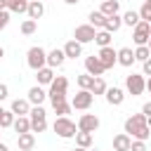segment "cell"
<instances>
[{
  "label": "cell",
  "instance_id": "ee69618b",
  "mask_svg": "<svg viewBox=\"0 0 151 151\" xmlns=\"http://www.w3.org/2000/svg\"><path fill=\"white\" fill-rule=\"evenodd\" d=\"M0 151H9V149H7V144H2V142H0Z\"/></svg>",
  "mask_w": 151,
  "mask_h": 151
},
{
  "label": "cell",
  "instance_id": "f907efd6",
  "mask_svg": "<svg viewBox=\"0 0 151 151\" xmlns=\"http://www.w3.org/2000/svg\"><path fill=\"white\" fill-rule=\"evenodd\" d=\"M146 45H149V50H151V38H149V42H146Z\"/></svg>",
  "mask_w": 151,
  "mask_h": 151
},
{
  "label": "cell",
  "instance_id": "ab89813d",
  "mask_svg": "<svg viewBox=\"0 0 151 151\" xmlns=\"http://www.w3.org/2000/svg\"><path fill=\"white\" fill-rule=\"evenodd\" d=\"M7 24H9V12L5 9V12H0V31H2Z\"/></svg>",
  "mask_w": 151,
  "mask_h": 151
},
{
  "label": "cell",
  "instance_id": "816d5d0a",
  "mask_svg": "<svg viewBox=\"0 0 151 151\" xmlns=\"http://www.w3.org/2000/svg\"><path fill=\"white\" fill-rule=\"evenodd\" d=\"M149 26H151V21H149Z\"/></svg>",
  "mask_w": 151,
  "mask_h": 151
},
{
  "label": "cell",
  "instance_id": "1f68e13d",
  "mask_svg": "<svg viewBox=\"0 0 151 151\" xmlns=\"http://www.w3.org/2000/svg\"><path fill=\"white\" fill-rule=\"evenodd\" d=\"M106 90H109V87H106L104 78H94V80H92V87H90V92H92L94 97H97V94H104Z\"/></svg>",
  "mask_w": 151,
  "mask_h": 151
},
{
  "label": "cell",
  "instance_id": "60d3db41",
  "mask_svg": "<svg viewBox=\"0 0 151 151\" xmlns=\"http://www.w3.org/2000/svg\"><path fill=\"white\" fill-rule=\"evenodd\" d=\"M7 97H9V87H7L5 83H0V101H2V99H7Z\"/></svg>",
  "mask_w": 151,
  "mask_h": 151
},
{
  "label": "cell",
  "instance_id": "c3c4849f",
  "mask_svg": "<svg viewBox=\"0 0 151 151\" xmlns=\"http://www.w3.org/2000/svg\"><path fill=\"white\" fill-rule=\"evenodd\" d=\"M2 57H5V50H2V47H0V59H2Z\"/></svg>",
  "mask_w": 151,
  "mask_h": 151
},
{
  "label": "cell",
  "instance_id": "cb8c5ba5",
  "mask_svg": "<svg viewBox=\"0 0 151 151\" xmlns=\"http://www.w3.org/2000/svg\"><path fill=\"white\" fill-rule=\"evenodd\" d=\"M9 111H12L14 116H28V111H31V104H28V99H14Z\"/></svg>",
  "mask_w": 151,
  "mask_h": 151
},
{
  "label": "cell",
  "instance_id": "bcb514c9",
  "mask_svg": "<svg viewBox=\"0 0 151 151\" xmlns=\"http://www.w3.org/2000/svg\"><path fill=\"white\" fill-rule=\"evenodd\" d=\"M146 90H149V94H151V78L146 80Z\"/></svg>",
  "mask_w": 151,
  "mask_h": 151
},
{
  "label": "cell",
  "instance_id": "8d00e7d4",
  "mask_svg": "<svg viewBox=\"0 0 151 151\" xmlns=\"http://www.w3.org/2000/svg\"><path fill=\"white\" fill-rule=\"evenodd\" d=\"M92 80H94V78H92L90 73H83V76H78V87H80V90H90V87H92Z\"/></svg>",
  "mask_w": 151,
  "mask_h": 151
},
{
  "label": "cell",
  "instance_id": "5bb4252c",
  "mask_svg": "<svg viewBox=\"0 0 151 151\" xmlns=\"http://www.w3.org/2000/svg\"><path fill=\"white\" fill-rule=\"evenodd\" d=\"M104 97H106V101H109L111 106H120V104L125 101V92H123L120 87H109V90L104 92Z\"/></svg>",
  "mask_w": 151,
  "mask_h": 151
},
{
  "label": "cell",
  "instance_id": "f6af8a7d",
  "mask_svg": "<svg viewBox=\"0 0 151 151\" xmlns=\"http://www.w3.org/2000/svg\"><path fill=\"white\" fill-rule=\"evenodd\" d=\"M66 5H76V2H80V0H64Z\"/></svg>",
  "mask_w": 151,
  "mask_h": 151
},
{
  "label": "cell",
  "instance_id": "484cf974",
  "mask_svg": "<svg viewBox=\"0 0 151 151\" xmlns=\"http://www.w3.org/2000/svg\"><path fill=\"white\" fill-rule=\"evenodd\" d=\"M26 9H28V0H7V12L26 14Z\"/></svg>",
  "mask_w": 151,
  "mask_h": 151
},
{
  "label": "cell",
  "instance_id": "ac0fdd59",
  "mask_svg": "<svg viewBox=\"0 0 151 151\" xmlns=\"http://www.w3.org/2000/svg\"><path fill=\"white\" fill-rule=\"evenodd\" d=\"M26 14H28V19L38 21V19L45 14V5H42V0H33V2H28V9H26Z\"/></svg>",
  "mask_w": 151,
  "mask_h": 151
},
{
  "label": "cell",
  "instance_id": "e575fe53",
  "mask_svg": "<svg viewBox=\"0 0 151 151\" xmlns=\"http://www.w3.org/2000/svg\"><path fill=\"white\" fill-rule=\"evenodd\" d=\"M52 109H54V113H57V116H68V113H71V104H68V101L52 104Z\"/></svg>",
  "mask_w": 151,
  "mask_h": 151
},
{
  "label": "cell",
  "instance_id": "f546056e",
  "mask_svg": "<svg viewBox=\"0 0 151 151\" xmlns=\"http://www.w3.org/2000/svg\"><path fill=\"white\" fill-rule=\"evenodd\" d=\"M94 42H97L99 47H111V33H106L104 28H101V31H97V35H94Z\"/></svg>",
  "mask_w": 151,
  "mask_h": 151
},
{
  "label": "cell",
  "instance_id": "ffe728a7",
  "mask_svg": "<svg viewBox=\"0 0 151 151\" xmlns=\"http://www.w3.org/2000/svg\"><path fill=\"white\" fill-rule=\"evenodd\" d=\"M17 146H19V151H31V149L35 146V137H33V132L17 134Z\"/></svg>",
  "mask_w": 151,
  "mask_h": 151
},
{
  "label": "cell",
  "instance_id": "4316f807",
  "mask_svg": "<svg viewBox=\"0 0 151 151\" xmlns=\"http://www.w3.org/2000/svg\"><path fill=\"white\" fill-rule=\"evenodd\" d=\"M87 19H90V26H92V28H97V31H101V28H104V21H106V17H104L99 9L90 12V17H87Z\"/></svg>",
  "mask_w": 151,
  "mask_h": 151
},
{
  "label": "cell",
  "instance_id": "8992f818",
  "mask_svg": "<svg viewBox=\"0 0 151 151\" xmlns=\"http://www.w3.org/2000/svg\"><path fill=\"white\" fill-rule=\"evenodd\" d=\"M125 90H127L132 97L144 94V90H146V80H144V76H142V73H130V76H125Z\"/></svg>",
  "mask_w": 151,
  "mask_h": 151
},
{
  "label": "cell",
  "instance_id": "d590c367",
  "mask_svg": "<svg viewBox=\"0 0 151 151\" xmlns=\"http://www.w3.org/2000/svg\"><path fill=\"white\" fill-rule=\"evenodd\" d=\"M139 19L142 21H151V0H144V5L139 7Z\"/></svg>",
  "mask_w": 151,
  "mask_h": 151
},
{
  "label": "cell",
  "instance_id": "d4e9b609",
  "mask_svg": "<svg viewBox=\"0 0 151 151\" xmlns=\"http://www.w3.org/2000/svg\"><path fill=\"white\" fill-rule=\"evenodd\" d=\"M118 9H120L118 0H101V7H99V12H101L104 17H113V14H118Z\"/></svg>",
  "mask_w": 151,
  "mask_h": 151
},
{
  "label": "cell",
  "instance_id": "5b68a950",
  "mask_svg": "<svg viewBox=\"0 0 151 151\" xmlns=\"http://www.w3.org/2000/svg\"><path fill=\"white\" fill-rule=\"evenodd\" d=\"M28 120H31V132H45L47 130V111L42 106H33L28 111Z\"/></svg>",
  "mask_w": 151,
  "mask_h": 151
},
{
  "label": "cell",
  "instance_id": "e0dca14e",
  "mask_svg": "<svg viewBox=\"0 0 151 151\" xmlns=\"http://www.w3.org/2000/svg\"><path fill=\"white\" fill-rule=\"evenodd\" d=\"M130 144H132V137L125 132H118L113 137V151H130Z\"/></svg>",
  "mask_w": 151,
  "mask_h": 151
},
{
  "label": "cell",
  "instance_id": "2e32d148",
  "mask_svg": "<svg viewBox=\"0 0 151 151\" xmlns=\"http://www.w3.org/2000/svg\"><path fill=\"white\" fill-rule=\"evenodd\" d=\"M45 99H47V92H45L40 85H35V87L28 90V104H33V106H42Z\"/></svg>",
  "mask_w": 151,
  "mask_h": 151
},
{
  "label": "cell",
  "instance_id": "9c48e42d",
  "mask_svg": "<svg viewBox=\"0 0 151 151\" xmlns=\"http://www.w3.org/2000/svg\"><path fill=\"white\" fill-rule=\"evenodd\" d=\"M97 35V28H92L90 24H83V26H76V33H73V40L85 45V42H92Z\"/></svg>",
  "mask_w": 151,
  "mask_h": 151
},
{
  "label": "cell",
  "instance_id": "7402d4cb",
  "mask_svg": "<svg viewBox=\"0 0 151 151\" xmlns=\"http://www.w3.org/2000/svg\"><path fill=\"white\" fill-rule=\"evenodd\" d=\"M120 26H123V17L120 14L106 17V21H104V31L106 33H116V31H120Z\"/></svg>",
  "mask_w": 151,
  "mask_h": 151
},
{
  "label": "cell",
  "instance_id": "3957f363",
  "mask_svg": "<svg viewBox=\"0 0 151 151\" xmlns=\"http://www.w3.org/2000/svg\"><path fill=\"white\" fill-rule=\"evenodd\" d=\"M66 90H68V80L64 76H54V80L50 83V90H47V97L52 104H59V101H66Z\"/></svg>",
  "mask_w": 151,
  "mask_h": 151
},
{
  "label": "cell",
  "instance_id": "f5cc1de1",
  "mask_svg": "<svg viewBox=\"0 0 151 151\" xmlns=\"http://www.w3.org/2000/svg\"><path fill=\"white\" fill-rule=\"evenodd\" d=\"M28 2H33V0H28Z\"/></svg>",
  "mask_w": 151,
  "mask_h": 151
},
{
  "label": "cell",
  "instance_id": "4fadbf2b",
  "mask_svg": "<svg viewBox=\"0 0 151 151\" xmlns=\"http://www.w3.org/2000/svg\"><path fill=\"white\" fill-rule=\"evenodd\" d=\"M116 61H118L120 66H132V64H134V50H132V47H120V50L116 52Z\"/></svg>",
  "mask_w": 151,
  "mask_h": 151
},
{
  "label": "cell",
  "instance_id": "83f0119b",
  "mask_svg": "<svg viewBox=\"0 0 151 151\" xmlns=\"http://www.w3.org/2000/svg\"><path fill=\"white\" fill-rule=\"evenodd\" d=\"M76 146L90 149L92 146V132H76Z\"/></svg>",
  "mask_w": 151,
  "mask_h": 151
},
{
  "label": "cell",
  "instance_id": "db71d44e",
  "mask_svg": "<svg viewBox=\"0 0 151 151\" xmlns=\"http://www.w3.org/2000/svg\"><path fill=\"white\" fill-rule=\"evenodd\" d=\"M0 130H2V127H0Z\"/></svg>",
  "mask_w": 151,
  "mask_h": 151
},
{
  "label": "cell",
  "instance_id": "d6a6232c",
  "mask_svg": "<svg viewBox=\"0 0 151 151\" xmlns=\"http://www.w3.org/2000/svg\"><path fill=\"white\" fill-rule=\"evenodd\" d=\"M14 118H17V116H14L12 111H5V109H2V111H0V127H12Z\"/></svg>",
  "mask_w": 151,
  "mask_h": 151
},
{
  "label": "cell",
  "instance_id": "6da1fadb",
  "mask_svg": "<svg viewBox=\"0 0 151 151\" xmlns=\"http://www.w3.org/2000/svg\"><path fill=\"white\" fill-rule=\"evenodd\" d=\"M125 134H130L132 139H139V142H146L151 137V130L146 125V116L144 113H132L127 120H125Z\"/></svg>",
  "mask_w": 151,
  "mask_h": 151
},
{
  "label": "cell",
  "instance_id": "8fae6325",
  "mask_svg": "<svg viewBox=\"0 0 151 151\" xmlns=\"http://www.w3.org/2000/svg\"><path fill=\"white\" fill-rule=\"evenodd\" d=\"M116 52H118V50H113V47H99L97 59L101 61V66H104L106 71L113 68V64H118V61H116Z\"/></svg>",
  "mask_w": 151,
  "mask_h": 151
},
{
  "label": "cell",
  "instance_id": "ba28073f",
  "mask_svg": "<svg viewBox=\"0 0 151 151\" xmlns=\"http://www.w3.org/2000/svg\"><path fill=\"white\" fill-rule=\"evenodd\" d=\"M149 38H151V26H149V21H139V24L132 28V40H134V45H137V47H139V45H146Z\"/></svg>",
  "mask_w": 151,
  "mask_h": 151
},
{
  "label": "cell",
  "instance_id": "f1b7e54d",
  "mask_svg": "<svg viewBox=\"0 0 151 151\" xmlns=\"http://www.w3.org/2000/svg\"><path fill=\"white\" fill-rule=\"evenodd\" d=\"M139 21H142V19H139V12H134V9H130V12H125V14H123V24H125V26H130V28H134Z\"/></svg>",
  "mask_w": 151,
  "mask_h": 151
},
{
  "label": "cell",
  "instance_id": "44dd1931",
  "mask_svg": "<svg viewBox=\"0 0 151 151\" xmlns=\"http://www.w3.org/2000/svg\"><path fill=\"white\" fill-rule=\"evenodd\" d=\"M12 127H14L17 134H26V132H31V120H28V116H17L14 123H12Z\"/></svg>",
  "mask_w": 151,
  "mask_h": 151
},
{
  "label": "cell",
  "instance_id": "9a60e30c",
  "mask_svg": "<svg viewBox=\"0 0 151 151\" xmlns=\"http://www.w3.org/2000/svg\"><path fill=\"white\" fill-rule=\"evenodd\" d=\"M64 61H66V54H64V50H52V52H47V66L50 68H59V66H64Z\"/></svg>",
  "mask_w": 151,
  "mask_h": 151
},
{
  "label": "cell",
  "instance_id": "b9f144b4",
  "mask_svg": "<svg viewBox=\"0 0 151 151\" xmlns=\"http://www.w3.org/2000/svg\"><path fill=\"white\" fill-rule=\"evenodd\" d=\"M142 113H144V116H151V101H146V104L142 106Z\"/></svg>",
  "mask_w": 151,
  "mask_h": 151
},
{
  "label": "cell",
  "instance_id": "836d02e7",
  "mask_svg": "<svg viewBox=\"0 0 151 151\" xmlns=\"http://www.w3.org/2000/svg\"><path fill=\"white\" fill-rule=\"evenodd\" d=\"M35 28H38V21H33V19H26V21L21 24V33H24V35H33Z\"/></svg>",
  "mask_w": 151,
  "mask_h": 151
},
{
  "label": "cell",
  "instance_id": "7bdbcfd3",
  "mask_svg": "<svg viewBox=\"0 0 151 151\" xmlns=\"http://www.w3.org/2000/svg\"><path fill=\"white\" fill-rule=\"evenodd\" d=\"M7 9V0H0V12H5Z\"/></svg>",
  "mask_w": 151,
  "mask_h": 151
},
{
  "label": "cell",
  "instance_id": "d6986e66",
  "mask_svg": "<svg viewBox=\"0 0 151 151\" xmlns=\"http://www.w3.org/2000/svg\"><path fill=\"white\" fill-rule=\"evenodd\" d=\"M61 50H64L66 59H78V57L83 54V45H80V42H76V40H68Z\"/></svg>",
  "mask_w": 151,
  "mask_h": 151
},
{
  "label": "cell",
  "instance_id": "681fc988",
  "mask_svg": "<svg viewBox=\"0 0 151 151\" xmlns=\"http://www.w3.org/2000/svg\"><path fill=\"white\" fill-rule=\"evenodd\" d=\"M73 151H87V149H80V146H76V149H73Z\"/></svg>",
  "mask_w": 151,
  "mask_h": 151
},
{
  "label": "cell",
  "instance_id": "52a82bcc",
  "mask_svg": "<svg viewBox=\"0 0 151 151\" xmlns=\"http://www.w3.org/2000/svg\"><path fill=\"white\" fill-rule=\"evenodd\" d=\"M92 101H94V94H92L90 90H78V92H76V97L71 99V109L87 111V109L92 106Z\"/></svg>",
  "mask_w": 151,
  "mask_h": 151
},
{
  "label": "cell",
  "instance_id": "74e56055",
  "mask_svg": "<svg viewBox=\"0 0 151 151\" xmlns=\"http://www.w3.org/2000/svg\"><path fill=\"white\" fill-rule=\"evenodd\" d=\"M130 151H146V142L132 139V144H130Z\"/></svg>",
  "mask_w": 151,
  "mask_h": 151
},
{
  "label": "cell",
  "instance_id": "277c9868",
  "mask_svg": "<svg viewBox=\"0 0 151 151\" xmlns=\"http://www.w3.org/2000/svg\"><path fill=\"white\" fill-rule=\"evenodd\" d=\"M26 64H28V68L40 71L42 66H47V52H45L40 45H33V47L26 52Z\"/></svg>",
  "mask_w": 151,
  "mask_h": 151
},
{
  "label": "cell",
  "instance_id": "7c38bea8",
  "mask_svg": "<svg viewBox=\"0 0 151 151\" xmlns=\"http://www.w3.org/2000/svg\"><path fill=\"white\" fill-rule=\"evenodd\" d=\"M106 68L101 66V61L94 57V54H90V57H85V73H90L92 78H101V73H104Z\"/></svg>",
  "mask_w": 151,
  "mask_h": 151
},
{
  "label": "cell",
  "instance_id": "603a6c76",
  "mask_svg": "<svg viewBox=\"0 0 151 151\" xmlns=\"http://www.w3.org/2000/svg\"><path fill=\"white\" fill-rule=\"evenodd\" d=\"M35 73H38L35 78H38V85H40V87H42V85H50V83L54 80V68H50V66H42V68L35 71Z\"/></svg>",
  "mask_w": 151,
  "mask_h": 151
},
{
  "label": "cell",
  "instance_id": "7a4b0ae2",
  "mask_svg": "<svg viewBox=\"0 0 151 151\" xmlns=\"http://www.w3.org/2000/svg\"><path fill=\"white\" fill-rule=\"evenodd\" d=\"M52 130H54V132H57V137H61V139H73V137H76V132H78L76 123H73L68 116H57V118H54V123H52Z\"/></svg>",
  "mask_w": 151,
  "mask_h": 151
},
{
  "label": "cell",
  "instance_id": "f35d334b",
  "mask_svg": "<svg viewBox=\"0 0 151 151\" xmlns=\"http://www.w3.org/2000/svg\"><path fill=\"white\" fill-rule=\"evenodd\" d=\"M142 76H149V78H151V57L142 64Z\"/></svg>",
  "mask_w": 151,
  "mask_h": 151
},
{
  "label": "cell",
  "instance_id": "7dc6e473",
  "mask_svg": "<svg viewBox=\"0 0 151 151\" xmlns=\"http://www.w3.org/2000/svg\"><path fill=\"white\" fill-rule=\"evenodd\" d=\"M146 125H149V130H151V116H146Z\"/></svg>",
  "mask_w": 151,
  "mask_h": 151
},
{
  "label": "cell",
  "instance_id": "30bf717a",
  "mask_svg": "<svg viewBox=\"0 0 151 151\" xmlns=\"http://www.w3.org/2000/svg\"><path fill=\"white\" fill-rule=\"evenodd\" d=\"M76 127H78V132H94V130L99 127V118H97L94 113H83V116L78 118Z\"/></svg>",
  "mask_w": 151,
  "mask_h": 151
},
{
  "label": "cell",
  "instance_id": "4dcf8cb0",
  "mask_svg": "<svg viewBox=\"0 0 151 151\" xmlns=\"http://www.w3.org/2000/svg\"><path fill=\"white\" fill-rule=\"evenodd\" d=\"M149 57H151V50H149V45H139V47L134 50V61H142V64H144Z\"/></svg>",
  "mask_w": 151,
  "mask_h": 151
}]
</instances>
